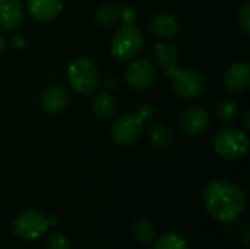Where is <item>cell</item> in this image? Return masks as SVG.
Instances as JSON below:
<instances>
[{"mask_svg":"<svg viewBox=\"0 0 250 249\" xmlns=\"http://www.w3.org/2000/svg\"><path fill=\"white\" fill-rule=\"evenodd\" d=\"M208 213L218 222L231 225L246 210V194L236 183L226 179H214L207 183L202 192Z\"/></svg>","mask_w":250,"mask_h":249,"instance_id":"6da1fadb","label":"cell"},{"mask_svg":"<svg viewBox=\"0 0 250 249\" xmlns=\"http://www.w3.org/2000/svg\"><path fill=\"white\" fill-rule=\"evenodd\" d=\"M215 153L227 161H239L246 157L249 151L248 135L236 126L221 128L212 141Z\"/></svg>","mask_w":250,"mask_h":249,"instance_id":"7a4b0ae2","label":"cell"},{"mask_svg":"<svg viewBox=\"0 0 250 249\" xmlns=\"http://www.w3.org/2000/svg\"><path fill=\"white\" fill-rule=\"evenodd\" d=\"M66 78L70 88L82 95L94 92L100 82V73L97 65L94 63V60L85 56L75 57L69 63L66 70Z\"/></svg>","mask_w":250,"mask_h":249,"instance_id":"3957f363","label":"cell"},{"mask_svg":"<svg viewBox=\"0 0 250 249\" xmlns=\"http://www.w3.org/2000/svg\"><path fill=\"white\" fill-rule=\"evenodd\" d=\"M144 45V32L135 23H123L113 34L111 54L120 60H132L142 51Z\"/></svg>","mask_w":250,"mask_h":249,"instance_id":"277c9868","label":"cell"},{"mask_svg":"<svg viewBox=\"0 0 250 249\" xmlns=\"http://www.w3.org/2000/svg\"><path fill=\"white\" fill-rule=\"evenodd\" d=\"M171 79V87L174 94L182 100H193L204 94L207 88V79L204 73L192 68H179L176 66L166 73Z\"/></svg>","mask_w":250,"mask_h":249,"instance_id":"5b68a950","label":"cell"},{"mask_svg":"<svg viewBox=\"0 0 250 249\" xmlns=\"http://www.w3.org/2000/svg\"><path fill=\"white\" fill-rule=\"evenodd\" d=\"M56 223V217H48L38 210L29 208L15 216L12 222V230L18 238L23 241H35Z\"/></svg>","mask_w":250,"mask_h":249,"instance_id":"8992f818","label":"cell"},{"mask_svg":"<svg viewBox=\"0 0 250 249\" xmlns=\"http://www.w3.org/2000/svg\"><path fill=\"white\" fill-rule=\"evenodd\" d=\"M145 120L138 113H127L114 120L111 126V139L122 147L133 145L144 134Z\"/></svg>","mask_w":250,"mask_h":249,"instance_id":"52a82bcc","label":"cell"},{"mask_svg":"<svg viewBox=\"0 0 250 249\" xmlns=\"http://www.w3.org/2000/svg\"><path fill=\"white\" fill-rule=\"evenodd\" d=\"M157 78L155 66L151 60L142 59L132 62L125 70V82L129 88L136 91H144L152 87Z\"/></svg>","mask_w":250,"mask_h":249,"instance_id":"ba28073f","label":"cell"},{"mask_svg":"<svg viewBox=\"0 0 250 249\" xmlns=\"http://www.w3.org/2000/svg\"><path fill=\"white\" fill-rule=\"evenodd\" d=\"M208 123H209V113L204 106L199 104L186 106L179 117L180 129L189 136L199 135L202 131L207 129Z\"/></svg>","mask_w":250,"mask_h":249,"instance_id":"9c48e42d","label":"cell"},{"mask_svg":"<svg viewBox=\"0 0 250 249\" xmlns=\"http://www.w3.org/2000/svg\"><path fill=\"white\" fill-rule=\"evenodd\" d=\"M67 104H69V92L59 82L47 84L40 92V106L48 114L62 113L67 107Z\"/></svg>","mask_w":250,"mask_h":249,"instance_id":"30bf717a","label":"cell"},{"mask_svg":"<svg viewBox=\"0 0 250 249\" xmlns=\"http://www.w3.org/2000/svg\"><path fill=\"white\" fill-rule=\"evenodd\" d=\"M224 87L231 94L245 92L250 87V66L246 62L231 63L224 75Z\"/></svg>","mask_w":250,"mask_h":249,"instance_id":"8fae6325","label":"cell"},{"mask_svg":"<svg viewBox=\"0 0 250 249\" xmlns=\"http://www.w3.org/2000/svg\"><path fill=\"white\" fill-rule=\"evenodd\" d=\"M29 15L40 22H50L63 9V0H26Z\"/></svg>","mask_w":250,"mask_h":249,"instance_id":"7c38bea8","label":"cell"},{"mask_svg":"<svg viewBox=\"0 0 250 249\" xmlns=\"http://www.w3.org/2000/svg\"><path fill=\"white\" fill-rule=\"evenodd\" d=\"M23 16L22 3L19 0H0V32L15 29Z\"/></svg>","mask_w":250,"mask_h":249,"instance_id":"4fadbf2b","label":"cell"},{"mask_svg":"<svg viewBox=\"0 0 250 249\" xmlns=\"http://www.w3.org/2000/svg\"><path fill=\"white\" fill-rule=\"evenodd\" d=\"M149 29L154 35L160 38H171L179 32L180 23H179V19L173 13L161 12L151 19Z\"/></svg>","mask_w":250,"mask_h":249,"instance_id":"5bb4252c","label":"cell"},{"mask_svg":"<svg viewBox=\"0 0 250 249\" xmlns=\"http://www.w3.org/2000/svg\"><path fill=\"white\" fill-rule=\"evenodd\" d=\"M154 54L157 62L161 65V68L164 69V75L167 72H170L171 69H174L179 63V50L173 43L168 41H161L155 45L154 48Z\"/></svg>","mask_w":250,"mask_h":249,"instance_id":"9a60e30c","label":"cell"},{"mask_svg":"<svg viewBox=\"0 0 250 249\" xmlns=\"http://www.w3.org/2000/svg\"><path fill=\"white\" fill-rule=\"evenodd\" d=\"M92 112L98 119H110L116 114L117 112V104L116 100L113 98V95L110 92H100L98 95H95L94 101H92Z\"/></svg>","mask_w":250,"mask_h":249,"instance_id":"2e32d148","label":"cell"},{"mask_svg":"<svg viewBox=\"0 0 250 249\" xmlns=\"http://www.w3.org/2000/svg\"><path fill=\"white\" fill-rule=\"evenodd\" d=\"M95 19L104 28L116 25L120 21V6L110 1L100 4L95 10Z\"/></svg>","mask_w":250,"mask_h":249,"instance_id":"e0dca14e","label":"cell"},{"mask_svg":"<svg viewBox=\"0 0 250 249\" xmlns=\"http://www.w3.org/2000/svg\"><path fill=\"white\" fill-rule=\"evenodd\" d=\"M155 230L157 229H155L154 223L151 220H148V219H144V217L135 220L133 225H132V235L139 244L146 245V244L154 242L155 241V233H157Z\"/></svg>","mask_w":250,"mask_h":249,"instance_id":"ac0fdd59","label":"cell"},{"mask_svg":"<svg viewBox=\"0 0 250 249\" xmlns=\"http://www.w3.org/2000/svg\"><path fill=\"white\" fill-rule=\"evenodd\" d=\"M149 141L157 148H167L173 142V134L164 123H155L149 129Z\"/></svg>","mask_w":250,"mask_h":249,"instance_id":"d6986e66","label":"cell"},{"mask_svg":"<svg viewBox=\"0 0 250 249\" xmlns=\"http://www.w3.org/2000/svg\"><path fill=\"white\" fill-rule=\"evenodd\" d=\"M151 249H189V247L183 236L174 232H167L154 242Z\"/></svg>","mask_w":250,"mask_h":249,"instance_id":"ffe728a7","label":"cell"},{"mask_svg":"<svg viewBox=\"0 0 250 249\" xmlns=\"http://www.w3.org/2000/svg\"><path fill=\"white\" fill-rule=\"evenodd\" d=\"M218 116L223 122H234L239 116V104L233 98H224L218 106Z\"/></svg>","mask_w":250,"mask_h":249,"instance_id":"44dd1931","label":"cell"},{"mask_svg":"<svg viewBox=\"0 0 250 249\" xmlns=\"http://www.w3.org/2000/svg\"><path fill=\"white\" fill-rule=\"evenodd\" d=\"M47 249H69L67 238L60 232H51L47 238Z\"/></svg>","mask_w":250,"mask_h":249,"instance_id":"7402d4cb","label":"cell"},{"mask_svg":"<svg viewBox=\"0 0 250 249\" xmlns=\"http://www.w3.org/2000/svg\"><path fill=\"white\" fill-rule=\"evenodd\" d=\"M239 23H240L242 29L245 31V34H246V35H249L250 34V4L249 3H246V4L242 7V10H240V13H239Z\"/></svg>","mask_w":250,"mask_h":249,"instance_id":"603a6c76","label":"cell"},{"mask_svg":"<svg viewBox=\"0 0 250 249\" xmlns=\"http://www.w3.org/2000/svg\"><path fill=\"white\" fill-rule=\"evenodd\" d=\"M136 18H138V13L132 6L126 4V6L120 7V21L123 23H135Z\"/></svg>","mask_w":250,"mask_h":249,"instance_id":"cb8c5ba5","label":"cell"},{"mask_svg":"<svg viewBox=\"0 0 250 249\" xmlns=\"http://www.w3.org/2000/svg\"><path fill=\"white\" fill-rule=\"evenodd\" d=\"M136 113H138L144 120H148V119H151V117L154 116V109H152L151 104H144Z\"/></svg>","mask_w":250,"mask_h":249,"instance_id":"d4e9b609","label":"cell"},{"mask_svg":"<svg viewBox=\"0 0 250 249\" xmlns=\"http://www.w3.org/2000/svg\"><path fill=\"white\" fill-rule=\"evenodd\" d=\"M10 44H12V47H13V48L21 50V48H23V47H25L26 41H25V38H23L22 35H13V37L10 38Z\"/></svg>","mask_w":250,"mask_h":249,"instance_id":"484cf974","label":"cell"},{"mask_svg":"<svg viewBox=\"0 0 250 249\" xmlns=\"http://www.w3.org/2000/svg\"><path fill=\"white\" fill-rule=\"evenodd\" d=\"M240 241L243 242V245L248 248L250 242V227L249 225H245L243 229H242V233H240Z\"/></svg>","mask_w":250,"mask_h":249,"instance_id":"4316f807","label":"cell"},{"mask_svg":"<svg viewBox=\"0 0 250 249\" xmlns=\"http://www.w3.org/2000/svg\"><path fill=\"white\" fill-rule=\"evenodd\" d=\"M104 87H105L107 90H116V88H117V79L113 78V76L107 78L105 82H104Z\"/></svg>","mask_w":250,"mask_h":249,"instance_id":"83f0119b","label":"cell"},{"mask_svg":"<svg viewBox=\"0 0 250 249\" xmlns=\"http://www.w3.org/2000/svg\"><path fill=\"white\" fill-rule=\"evenodd\" d=\"M6 47H7V43H6V40L0 35V56L6 51Z\"/></svg>","mask_w":250,"mask_h":249,"instance_id":"f1b7e54d","label":"cell"},{"mask_svg":"<svg viewBox=\"0 0 250 249\" xmlns=\"http://www.w3.org/2000/svg\"><path fill=\"white\" fill-rule=\"evenodd\" d=\"M245 129H250V112L248 110L246 113H245Z\"/></svg>","mask_w":250,"mask_h":249,"instance_id":"f546056e","label":"cell"}]
</instances>
